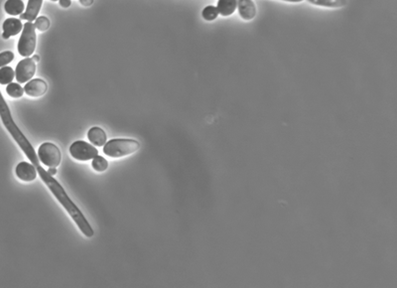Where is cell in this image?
Segmentation results:
<instances>
[{
    "label": "cell",
    "mask_w": 397,
    "mask_h": 288,
    "mask_svg": "<svg viewBox=\"0 0 397 288\" xmlns=\"http://www.w3.org/2000/svg\"><path fill=\"white\" fill-rule=\"evenodd\" d=\"M313 5L327 8H342L347 5V0H307Z\"/></svg>",
    "instance_id": "15"
},
{
    "label": "cell",
    "mask_w": 397,
    "mask_h": 288,
    "mask_svg": "<svg viewBox=\"0 0 397 288\" xmlns=\"http://www.w3.org/2000/svg\"><path fill=\"white\" fill-rule=\"evenodd\" d=\"M71 155L80 161H88L98 156V149L86 141H76L70 147Z\"/></svg>",
    "instance_id": "5"
},
{
    "label": "cell",
    "mask_w": 397,
    "mask_h": 288,
    "mask_svg": "<svg viewBox=\"0 0 397 288\" xmlns=\"http://www.w3.org/2000/svg\"><path fill=\"white\" fill-rule=\"evenodd\" d=\"M237 7V0H218L217 11L221 16H230L234 13Z\"/></svg>",
    "instance_id": "12"
},
{
    "label": "cell",
    "mask_w": 397,
    "mask_h": 288,
    "mask_svg": "<svg viewBox=\"0 0 397 288\" xmlns=\"http://www.w3.org/2000/svg\"><path fill=\"white\" fill-rule=\"evenodd\" d=\"M39 160L48 167H58L62 160V154L58 146L51 142L43 143L38 150Z\"/></svg>",
    "instance_id": "4"
},
{
    "label": "cell",
    "mask_w": 397,
    "mask_h": 288,
    "mask_svg": "<svg viewBox=\"0 0 397 288\" xmlns=\"http://www.w3.org/2000/svg\"><path fill=\"white\" fill-rule=\"evenodd\" d=\"M36 72V63L32 58L20 61L15 70V77L19 84H24L31 80Z\"/></svg>",
    "instance_id": "6"
},
{
    "label": "cell",
    "mask_w": 397,
    "mask_h": 288,
    "mask_svg": "<svg viewBox=\"0 0 397 288\" xmlns=\"http://www.w3.org/2000/svg\"><path fill=\"white\" fill-rule=\"evenodd\" d=\"M201 16L205 21H213L218 16L217 8L212 5H208L205 8H203V10L201 12Z\"/></svg>",
    "instance_id": "18"
},
{
    "label": "cell",
    "mask_w": 397,
    "mask_h": 288,
    "mask_svg": "<svg viewBox=\"0 0 397 288\" xmlns=\"http://www.w3.org/2000/svg\"><path fill=\"white\" fill-rule=\"evenodd\" d=\"M3 33L2 37L4 39H9L12 36H16L23 29V24L20 19L8 18L3 23Z\"/></svg>",
    "instance_id": "8"
},
{
    "label": "cell",
    "mask_w": 397,
    "mask_h": 288,
    "mask_svg": "<svg viewBox=\"0 0 397 288\" xmlns=\"http://www.w3.org/2000/svg\"><path fill=\"white\" fill-rule=\"evenodd\" d=\"M52 1H59V0H52Z\"/></svg>",
    "instance_id": "27"
},
{
    "label": "cell",
    "mask_w": 397,
    "mask_h": 288,
    "mask_svg": "<svg viewBox=\"0 0 397 288\" xmlns=\"http://www.w3.org/2000/svg\"><path fill=\"white\" fill-rule=\"evenodd\" d=\"M15 77V72L10 67H2L0 69V84L1 85H8L12 83Z\"/></svg>",
    "instance_id": "16"
},
{
    "label": "cell",
    "mask_w": 397,
    "mask_h": 288,
    "mask_svg": "<svg viewBox=\"0 0 397 288\" xmlns=\"http://www.w3.org/2000/svg\"><path fill=\"white\" fill-rule=\"evenodd\" d=\"M42 3H43V0H29L25 12L21 14V19L27 20L29 22L36 20L38 14L40 12Z\"/></svg>",
    "instance_id": "11"
},
{
    "label": "cell",
    "mask_w": 397,
    "mask_h": 288,
    "mask_svg": "<svg viewBox=\"0 0 397 288\" xmlns=\"http://www.w3.org/2000/svg\"><path fill=\"white\" fill-rule=\"evenodd\" d=\"M59 3H60V5H61L63 8H68V7L71 6L72 1H71V0H59Z\"/></svg>",
    "instance_id": "22"
},
{
    "label": "cell",
    "mask_w": 397,
    "mask_h": 288,
    "mask_svg": "<svg viewBox=\"0 0 397 288\" xmlns=\"http://www.w3.org/2000/svg\"><path fill=\"white\" fill-rule=\"evenodd\" d=\"M32 59L35 61V63H36V62H39V60H40V58H39V56H38V55H35V56H34Z\"/></svg>",
    "instance_id": "26"
},
{
    "label": "cell",
    "mask_w": 397,
    "mask_h": 288,
    "mask_svg": "<svg viewBox=\"0 0 397 288\" xmlns=\"http://www.w3.org/2000/svg\"><path fill=\"white\" fill-rule=\"evenodd\" d=\"M89 140L93 145L103 146L106 143V134L100 127H93L88 133Z\"/></svg>",
    "instance_id": "14"
},
{
    "label": "cell",
    "mask_w": 397,
    "mask_h": 288,
    "mask_svg": "<svg viewBox=\"0 0 397 288\" xmlns=\"http://www.w3.org/2000/svg\"><path fill=\"white\" fill-rule=\"evenodd\" d=\"M14 60V54L11 51H5L0 53V68L6 66Z\"/></svg>",
    "instance_id": "21"
},
{
    "label": "cell",
    "mask_w": 397,
    "mask_h": 288,
    "mask_svg": "<svg viewBox=\"0 0 397 288\" xmlns=\"http://www.w3.org/2000/svg\"><path fill=\"white\" fill-rule=\"evenodd\" d=\"M16 175L20 180L24 182L33 181L36 179L37 176L36 168L33 166V164H29L28 162H21L16 167Z\"/></svg>",
    "instance_id": "9"
},
{
    "label": "cell",
    "mask_w": 397,
    "mask_h": 288,
    "mask_svg": "<svg viewBox=\"0 0 397 288\" xmlns=\"http://www.w3.org/2000/svg\"><path fill=\"white\" fill-rule=\"evenodd\" d=\"M47 90H48L47 83L41 79L31 80L24 87V92L28 96H33V97L43 96L47 92Z\"/></svg>",
    "instance_id": "7"
},
{
    "label": "cell",
    "mask_w": 397,
    "mask_h": 288,
    "mask_svg": "<svg viewBox=\"0 0 397 288\" xmlns=\"http://www.w3.org/2000/svg\"><path fill=\"white\" fill-rule=\"evenodd\" d=\"M34 25H35V28H36L37 30L44 32V31H46V30L49 29V27H50V20H49L47 17H45V16H40V17L36 18L35 24H34Z\"/></svg>",
    "instance_id": "20"
},
{
    "label": "cell",
    "mask_w": 397,
    "mask_h": 288,
    "mask_svg": "<svg viewBox=\"0 0 397 288\" xmlns=\"http://www.w3.org/2000/svg\"><path fill=\"white\" fill-rule=\"evenodd\" d=\"M48 172H49L51 175H55V174L57 173V169H56L55 167H50V169L48 170Z\"/></svg>",
    "instance_id": "24"
},
{
    "label": "cell",
    "mask_w": 397,
    "mask_h": 288,
    "mask_svg": "<svg viewBox=\"0 0 397 288\" xmlns=\"http://www.w3.org/2000/svg\"><path fill=\"white\" fill-rule=\"evenodd\" d=\"M93 168L98 171V172H103L107 169L108 167V163L106 161V159H104L102 156H96L93 159V163H92Z\"/></svg>",
    "instance_id": "19"
},
{
    "label": "cell",
    "mask_w": 397,
    "mask_h": 288,
    "mask_svg": "<svg viewBox=\"0 0 397 288\" xmlns=\"http://www.w3.org/2000/svg\"><path fill=\"white\" fill-rule=\"evenodd\" d=\"M5 12L12 16L21 15L25 10V5L22 0H7L4 4Z\"/></svg>",
    "instance_id": "13"
},
{
    "label": "cell",
    "mask_w": 397,
    "mask_h": 288,
    "mask_svg": "<svg viewBox=\"0 0 397 288\" xmlns=\"http://www.w3.org/2000/svg\"><path fill=\"white\" fill-rule=\"evenodd\" d=\"M6 93L11 97L18 98V97H21V96H23L24 89L19 84L10 83V84H8V86L6 88Z\"/></svg>",
    "instance_id": "17"
},
{
    "label": "cell",
    "mask_w": 397,
    "mask_h": 288,
    "mask_svg": "<svg viewBox=\"0 0 397 288\" xmlns=\"http://www.w3.org/2000/svg\"><path fill=\"white\" fill-rule=\"evenodd\" d=\"M239 16L245 20L250 21L256 15V7L252 0H237Z\"/></svg>",
    "instance_id": "10"
},
{
    "label": "cell",
    "mask_w": 397,
    "mask_h": 288,
    "mask_svg": "<svg viewBox=\"0 0 397 288\" xmlns=\"http://www.w3.org/2000/svg\"><path fill=\"white\" fill-rule=\"evenodd\" d=\"M36 28L32 22L27 21L22 29V34L18 42V53L28 58L32 56L36 48Z\"/></svg>",
    "instance_id": "3"
},
{
    "label": "cell",
    "mask_w": 397,
    "mask_h": 288,
    "mask_svg": "<svg viewBox=\"0 0 397 288\" xmlns=\"http://www.w3.org/2000/svg\"><path fill=\"white\" fill-rule=\"evenodd\" d=\"M103 146V153L105 155L112 158H119L136 152L140 145L132 139H112Z\"/></svg>",
    "instance_id": "2"
},
{
    "label": "cell",
    "mask_w": 397,
    "mask_h": 288,
    "mask_svg": "<svg viewBox=\"0 0 397 288\" xmlns=\"http://www.w3.org/2000/svg\"><path fill=\"white\" fill-rule=\"evenodd\" d=\"M6 129L9 131V133L12 135L14 140L18 143L20 148L23 150L25 155L28 157L30 162L33 164V166L36 168L39 176L41 177L42 181L48 186V188L51 190V192L54 194V196L57 198V200L62 204V206L65 208V210L69 213V215L72 217L74 222L78 225L82 233L88 237L92 238L95 234L93 228L83 215L82 211L75 205V203L70 199V197L65 192L64 188L61 186V184L54 179V177L46 171L39 162V157H37V153L32 146V144L29 142V140L25 137V135L21 132L19 127L16 125L14 120H11L4 125Z\"/></svg>",
    "instance_id": "1"
},
{
    "label": "cell",
    "mask_w": 397,
    "mask_h": 288,
    "mask_svg": "<svg viewBox=\"0 0 397 288\" xmlns=\"http://www.w3.org/2000/svg\"><path fill=\"white\" fill-rule=\"evenodd\" d=\"M282 1H286V2H291V3H298V2H302L303 0H282Z\"/></svg>",
    "instance_id": "25"
},
{
    "label": "cell",
    "mask_w": 397,
    "mask_h": 288,
    "mask_svg": "<svg viewBox=\"0 0 397 288\" xmlns=\"http://www.w3.org/2000/svg\"><path fill=\"white\" fill-rule=\"evenodd\" d=\"M80 2L84 6H91L94 3V0H80Z\"/></svg>",
    "instance_id": "23"
}]
</instances>
